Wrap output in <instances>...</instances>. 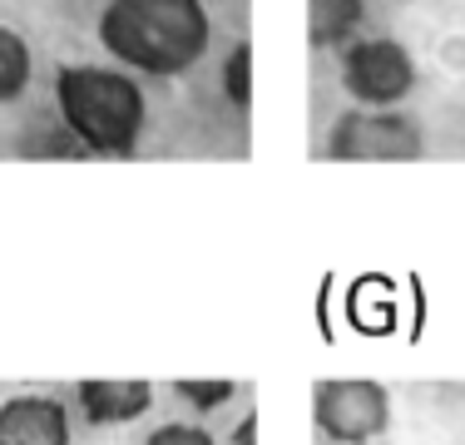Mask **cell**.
I'll return each instance as SVG.
<instances>
[{
  "instance_id": "6da1fadb",
  "label": "cell",
  "mask_w": 465,
  "mask_h": 445,
  "mask_svg": "<svg viewBox=\"0 0 465 445\" xmlns=\"http://www.w3.org/2000/svg\"><path fill=\"white\" fill-rule=\"evenodd\" d=\"M208 10L203 0H109L99 10V44L119 64L153 80H173L208 50Z\"/></svg>"
},
{
  "instance_id": "7a4b0ae2",
  "label": "cell",
  "mask_w": 465,
  "mask_h": 445,
  "mask_svg": "<svg viewBox=\"0 0 465 445\" xmlns=\"http://www.w3.org/2000/svg\"><path fill=\"white\" fill-rule=\"evenodd\" d=\"M54 104H60L64 129L99 159L134 153L143 119H149L139 80L109 64H64L54 74Z\"/></svg>"
},
{
  "instance_id": "3957f363",
  "label": "cell",
  "mask_w": 465,
  "mask_h": 445,
  "mask_svg": "<svg viewBox=\"0 0 465 445\" xmlns=\"http://www.w3.org/2000/svg\"><path fill=\"white\" fill-rule=\"evenodd\" d=\"M420 149L416 119L401 109H347L327 134V159L337 163H411Z\"/></svg>"
},
{
  "instance_id": "277c9868",
  "label": "cell",
  "mask_w": 465,
  "mask_h": 445,
  "mask_svg": "<svg viewBox=\"0 0 465 445\" xmlns=\"http://www.w3.org/2000/svg\"><path fill=\"white\" fill-rule=\"evenodd\" d=\"M312 420L327 440H376L391 426V391L371 376H327L312 391Z\"/></svg>"
},
{
  "instance_id": "5b68a950",
  "label": "cell",
  "mask_w": 465,
  "mask_h": 445,
  "mask_svg": "<svg viewBox=\"0 0 465 445\" xmlns=\"http://www.w3.org/2000/svg\"><path fill=\"white\" fill-rule=\"evenodd\" d=\"M341 89L361 109H396L416 89V60L401 40H351L341 50Z\"/></svg>"
},
{
  "instance_id": "8992f818",
  "label": "cell",
  "mask_w": 465,
  "mask_h": 445,
  "mask_svg": "<svg viewBox=\"0 0 465 445\" xmlns=\"http://www.w3.org/2000/svg\"><path fill=\"white\" fill-rule=\"evenodd\" d=\"M0 445H70V410L54 396L20 391L0 400Z\"/></svg>"
},
{
  "instance_id": "52a82bcc",
  "label": "cell",
  "mask_w": 465,
  "mask_h": 445,
  "mask_svg": "<svg viewBox=\"0 0 465 445\" xmlns=\"http://www.w3.org/2000/svg\"><path fill=\"white\" fill-rule=\"evenodd\" d=\"M74 406L84 410V420L94 426H129L143 410L153 406V386L139 381V376H119V381H104V376H90V381L74 386Z\"/></svg>"
},
{
  "instance_id": "ba28073f",
  "label": "cell",
  "mask_w": 465,
  "mask_h": 445,
  "mask_svg": "<svg viewBox=\"0 0 465 445\" xmlns=\"http://www.w3.org/2000/svg\"><path fill=\"white\" fill-rule=\"evenodd\" d=\"M361 15H367V0H307V40L317 50H347Z\"/></svg>"
},
{
  "instance_id": "9c48e42d",
  "label": "cell",
  "mask_w": 465,
  "mask_h": 445,
  "mask_svg": "<svg viewBox=\"0 0 465 445\" xmlns=\"http://www.w3.org/2000/svg\"><path fill=\"white\" fill-rule=\"evenodd\" d=\"M30 74H35V54H30V40L20 30L0 25V104L25 94Z\"/></svg>"
},
{
  "instance_id": "30bf717a",
  "label": "cell",
  "mask_w": 465,
  "mask_h": 445,
  "mask_svg": "<svg viewBox=\"0 0 465 445\" xmlns=\"http://www.w3.org/2000/svg\"><path fill=\"white\" fill-rule=\"evenodd\" d=\"M223 89H228V99L238 109H248L252 104V44L242 40L238 50L228 54V64H223Z\"/></svg>"
},
{
  "instance_id": "8fae6325",
  "label": "cell",
  "mask_w": 465,
  "mask_h": 445,
  "mask_svg": "<svg viewBox=\"0 0 465 445\" xmlns=\"http://www.w3.org/2000/svg\"><path fill=\"white\" fill-rule=\"evenodd\" d=\"M143 445H218V440L203 426H193V420H169V426H159Z\"/></svg>"
},
{
  "instance_id": "7c38bea8",
  "label": "cell",
  "mask_w": 465,
  "mask_h": 445,
  "mask_svg": "<svg viewBox=\"0 0 465 445\" xmlns=\"http://www.w3.org/2000/svg\"><path fill=\"white\" fill-rule=\"evenodd\" d=\"M252 430H258V426H252V416H248V420H242V430H238V445H252Z\"/></svg>"
}]
</instances>
